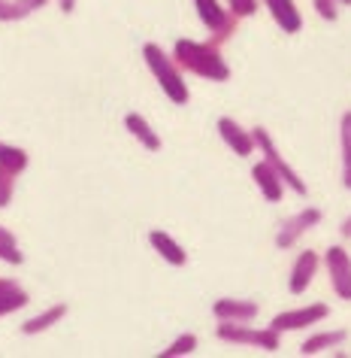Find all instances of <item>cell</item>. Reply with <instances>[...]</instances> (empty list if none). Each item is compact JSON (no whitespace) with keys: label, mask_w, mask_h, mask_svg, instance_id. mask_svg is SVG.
Segmentation results:
<instances>
[{"label":"cell","mask_w":351,"mask_h":358,"mask_svg":"<svg viewBox=\"0 0 351 358\" xmlns=\"http://www.w3.org/2000/svg\"><path fill=\"white\" fill-rule=\"evenodd\" d=\"M257 313V301L248 298H218L212 303V316L218 322H255Z\"/></svg>","instance_id":"obj_11"},{"label":"cell","mask_w":351,"mask_h":358,"mask_svg":"<svg viewBox=\"0 0 351 358\" xmlns=\"http://www.w3.org/2000/svg\"><path fill=\"white\" fill-rule=\"evenodd\" d=\"M315 3V13H318V19L324 22H339V13H342V3L339 0H312Z\"/></svg>","instance_id":"obj_26"},{"label":"cell","mask_w":351,"mask_h":358,"mask_svg":"<svg viewBox=\"0 0 351 358\" xmlns=\"http://www.w3.org/2000/svg\"><path fill=\"white\" fill-rule=\"evenodd\" d=\"M339 237L342 240H351V216H345L339 222Z\"/></svg>","instance_id":"obj_28"},{"label":"cell","mask_w":351,"mask_h":358,"mask_svg":"<svg viewBox=\"0 0 351 358\" xmlns=\"http://www.w3.org/2000/svg\"><path fill=\"white\" fill-rule=\"evenodd\" d=\"M200 346V337L194 334V331H182L173 343H170L167 349H160V358H179V355H191L194 349Z\"/></svg>","instance_id":"obj_22"},{"label":"cell","mask_w":351,"mask_h":358,"mask_svg":"<svg viewBox=\"0 0 351 358\" xmlns=\"http://www.w3.org/2000/svg\"><path fill=\"white\" fill-rule=\"evenodd\" d=\"M197 19L203 22V28L209 31V40L215 46H224L233 34L239 31V19L230 15V10L224 6V0H191Z\"/></svg>","instance_id":"obj_5"},{"label":"cell","mask_w":351,"mask_h":358,"mask_svg":"<svg viewBox=\"0 0 351 358\" xmlns=\"http://www.w3.org/2000/svg\"><path fill=\"white\" fill-rule=\"evenodd\" d=\"M49 0H3L0 3V24H15V22H24L31 19L33 13L46 10Z\"/></svg>","instance_id":"obj_18"},{"label":"cell","mask_w":351,"mask_h":358,"mask_svg":"<svg viewBox=\"0 0 351 358\" xmlns=\"http://www.w3.org/2000/svg\"><path fill=\"white\" fill-rule=\"evenodd\" d=\"M67 313H70V307L64 301L61 303H52V307H46V310H40L37 316H28L19 325V331L24 337H37V334H46V331H52L55 325H61V322L67 319Z\"/></svg>","instance_id":"obj_13"},{"label":"cell","mask_w":351,"mask_h":358,"mask_svg":"<svg viewBox=\"0 0 351 358\" xmlns=\"http://www.w3.org/2000/svg\"><path fill=\"white\" fill-rule=\"evenodd\" d=\"M264 10H269V19L278 24L282 34H300L303 31V13L297 10L294 0H260Z\"/></svg>","instance_id":"obj_14"},{"label":"cell","mask_w":351,"mask_h":358,"mask_svg":"<svg viewBox=\"0 0 351 358\" xmlns=\"http://www.w3.org/2000/svg\"><path fill=\"white\" fill-rule=\"evenodd\" d=\"M149 246L158 252V258H164V262L170 267H185L188 264V252H185V246L179 243V240L173 234H167V231H160V228H151L149 231Z\"/></svg>","instance_id":"obj_15"},{"label":"cell","mask_w":351,"mask_h":358,"mask_svg":"<svg viewBox=\"0 0 351 358\" xmlns=\"http://www.w3.org/2000/svg\"><path fill=\"white\" fill-rule=\"evenodd\" d=\"M142 61H146L149 73L155 76V83L160 85V92L167 94L170 103L185 106L191 101V88L185 83V70L176 64V58L170 55V52H164L158 43H146V46H142Z\"/></svg>","instance_id":"obj_2"},{"label":"cell","mask_w":351,"mask_h":358,"mask_svg":"<svg viewBox=\"0 0 351 358\" xmlns=\"http://www.w3.org/2000/svg\"><path fill=\"white\" fill-rule=\"evenodd\" d=\"M251 179H255V185H257V192H260V198H264L267 203H282L285 198V192H287V185L282 182V176L276 173L273 167L267 164L264 158L257 161L255 167H251Z\"/></svg>","instance_id":"obj_12"},{"label":"cell","mask_w":351,"mask_h":358,"mask_svg":"<svg viewBox=\"0 0 351 358\" xmlns=\"http://www.w3.org/2000/svg\"><path fill=\"white\" fill-rule=\"evenodd\" d=\"M348 340V331L345 328H321L315 331V334H309L300 343V355L303 358H312V355H321V352H330V349L342 346Z\"/></svg>","instance_id":"obj_16"},{"label":"cell","mask_w":351,"mask_h":358,"mask_svg":"<svg viewBox=\"0 0 351 358\" xmlns=\"http://www.w3.org/2000/svg\"><path fill=\"white\" fill-rule=\"evenodd\" d=\"M124 131H128L130 137L137 140L146 152H160V149H164V140H160V134L149 124L146 115H140V113H128V115H124Z\"/></svg>","instance_id":"obj_17"},{"label":"cell","mask_w":351,"mask_h":358,"mask_svg":"<svg viewBox=\"0 0 351 358\" xmlns=\"http://www.w3.org/2000/svg\"><path fill=\"white\" fill-rule=\"evenodd\" d=\"M330 316V307L324 301H315V303H303V307H294V310H285V313H276L269 319V328H276L278 334H291V331H303V328H312V325H321L324 319Z\"/></svg>","instance_id":"obj_7"},{"label":"cell","mask_w":351,"mask_h":358,"mask_svg":"<svg viewBox=\"0 0 351 358\" xmlns=\"http://www.w3.org/2000/svg\"><path fill=\"white\" fill-rule=\"evenodd\" d=\"M318 267H321V255L315 252V249H303V252H297L291 271H287V292H291L294 298L306 294L309 292V285L315 282Z\"/></svg>","instance_id":"obj_9"},{"label":"cell","mask_w":351,"mask_h":358,"mask_svg":"<svg viewBox=\"0 0 351 358\" xmlns=\"http://www.w3.org/2000/svg\"><path fill=\"white\" fill-rule=\"evenodd\" d=\"M339 3H342V6H351V0H339Z\"/></svg>","instance_id":"obj_30"},{"label":"cell","mask_w":351,"mask_h":358,"mask_svg":"<svg viewBox=\"0 0 351 358\" xmlns=\"http://www.w3.org/2000/svg\"><path fill=\"white\" fill-rule=\"evenodd\" d=\"M76 3H79V0H58V6H61V13H64V15L73 13V10H76Z\"/></svg>","instance_id":"obj_29"},{"label":"cell","mask_w":351,"mask_h":358,"mask_svg":"<svg viewBox=\"0 0 351 358\" xmlns=\"http://www.w3.org/2000/svg\"><path fill=\"white\" fill-rule=\"evenodd\" d=\"M321 210L318 207H303V210H297L294 216H287L282 225H278L276 231V246L278 249H294L297 243L303 240V234H309L312 228H318L321 225Z\"/></svg>","instance_id":"obj_8"},{"label":"cell","mask_w":351,"mask_h":358,"mask_svg":"<svg viewBox=\"0 0 351 358\" xmlns=\"http://www.w3.org/2000/svg\"><path fill=\"white\" fill-rule=\"evenodd\" d=\"M31 164V155H28V149H22V146H13V143H3L0 140V167H10L15 170V173H24Z\"/></svg>","instance_id":"obj_20"},{"label":"cell","mask_w":351,"mask_h":358,"mask_svg":"<svg viewBox=\"0 0 351 358\" xmlns=\"http://www.w3.org/2000/svg\"><path fill=\"white\" fill-rule=\"evenodd\" d=\"M0 262L13 264V267L24 264V252H22L19 240H15V234L6 225H0Z\"/></svg>","instance_id":"obj_21"},{"label":"cell","mask_w":351,"mask_h":358,"mask_svg":"<svg viewBox=\"0 0 351 358\" xmlns=\"http://www.w3.org/2000/svg\"><path fill=\"white\" fill-rule=\"evenodd\" d=\"M251 134H255V146H257V155L267 161L269 167L276 170L278 176H282V182L287 185V192H294V194H300V198H306L309 194V185L303 182V176L297 173V170L287 164V158L282 155V149L276 146V140H273V134H269L267 128H251Z\"/></svg>","instance_id":"obj_4"},{"label":"cell","mask_w":351,"mask_h":358,"mask_svg":"<svg viewBox=\"0 0 351 358\" xmlns=\"http://www.w3.org/2000/svg\"><path fill=\"white\" fill-rule=\"evenodd\" d=\"M0 3H3V0H0Z\"/></svg>","instance_id":"obj_31"},{"label":"cell","mask_w":351,"mask_h":358,"mask_svg":"<svg viewBox=\"0 0 351 358\" xmlns=\"http://www.w3.org/2000/svg\"><path fill=\"white\" fill-rule=\"evenodd\" d=\"M215 337L230 346H251L260 352H278L282 349V334L276 328H255L251 322H218Z\"/></svg>","instance_id":"obj_3"},{"label":"cell","mask_w":351,"mask_h":358,"mask_svg":"<svg viewBox=\"0 0 351 358\" xmlns=\"http://www.w3.org/2000/svg\"><path fill=\"white\" fill-rule=\"evenodd\" d=\"M15 179H19V173L10 167H0V210H6L15 198Z\"/></svg>","instance_id":"obj_24"},{"label":"cell","mask_w":351,"mask_h":358,"mask_svg":"<svg viewBox=\"0 0 351 358\" xmlns=\"http://www.w3.org/2000/svg\"><path fill=\"white\" fill-rule=\"evenodd\" d=\"M321 264L327 271L330 289L339 301H351V252L342 243L327 246V252L321 255Z\"/></svg>","instance_id":"obj_6"},{"label":"cell","mask_w":351,"mask_h":358,"mask_svg":"<svg viewBox=\"0 0 351 358\" xmlns=\"http://www.w3.org/2000/svg\"><path fill=\"white\" fill-rule=\"evenodd\" d=\"M224 6L230 10V15H237V19H251L257 10H260V0H224Z\"/></svg>","instance_id":"obj_25"},{"label":"cell","mask_w":351,"mask_h":358,"mask_svg":"<svg viewBox=\"0 0 351 358\" xmlns=\"http://www.w3.org/2000/svg\"><path fill=\"white\" fill-rule=\"evenodd\" d=\"M31 303V294L22 289H13V292H6V294H0V319H6V316H13V313H19L24 310Z\"/></svg>","instance_id":"obj_23"},{"label":"cell","mask_w":351,"mask_h":358,"mask_svg":"<svg viewBox=\"0 0 351 358\" xmlns=\"http://www.w3.org/2000/svg\"><path fill=\"white\" fill-rule=\"evenodd\" d=\"M215 128H218V137L224 140V146H227L237 158H248V155H255V152H257L255 134H251L248 128H242L237 119H230V115H221Z\"/></svg>","instance_id":"obj_10"},{"label":"cell","mask_w":351,"mask_h":358,"mask_svg":"<svg viewBox=\"0 0 351 358\" xmlns=\"http://www.w3.org/2000/svg\"><path fill=\"white\" fill-rule=\"evenodd\" d=\"M339 152H342V189L351 192V110L339 115Z\"/></svg>","instance_id":"obj_19"},{"label":"cell","mask_w":351,"mask_h":358,"mask_svg":"<svg viewBox=\"0 0 351 358\" xmlns=\"http://www.w3.org/2000/svg\"><path fill=\"white\" fill-rule=\"evenodd\" d=\"M19 280H13V276H0V294H6V292H13V289H19Z\"/></svg>","instance_id":"obj_27"},{"label":"cell","mask_w":351,"mask_h":358,"mask_svg":"<svg viewBox=\"0 0 351 358\" xmlns=\"http://www.w3.org/2000/svg\"><path fill=\"white\" fill-rule=\"evenodd\" d=\"M170 55L176 58V64L191 76H200L206 83H227L230 79V64L221 55V46H215L212 40H191L182 37L173 43V52Z\"/></svg>","instance_id":"obj_1"}]
</instances>
